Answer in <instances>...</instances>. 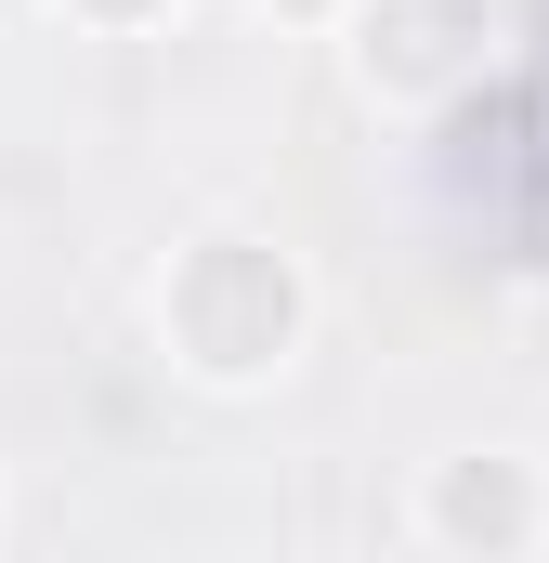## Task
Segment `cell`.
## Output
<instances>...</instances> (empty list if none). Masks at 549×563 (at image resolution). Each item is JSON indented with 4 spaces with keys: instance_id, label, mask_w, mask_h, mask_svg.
Segmentation results:
<instances>
[{
    "instance_id": "obj_3",
    "label": "cell",
    "mask_w": 549,
    "mask_h": 563,
    "mask_svg": "<svg viewBox=\"0 0 549 563\" xmlns=\"http://www.w3.org/2000/svg\"><path fill=\"white\" fill-rule=\"evenodd\" d=\"M406 538L432 563H549V459L537 445H445V459H418Z\"/></svg>"
},
{
    "instance_id": "obj_1",
    "label": "cell",
    "mask_w": 549,
    "mask_h": 563,
    "mask_svg": "<svg viewBox=\"0 0 549 563\" xmlns=\"http://www.w3.org/2000/svg\"><path fill=\"white\" fill-rule=\"evenodd\" d=\"M314 263L274 236L262 210H197L170 223L157 276H144V328H157V367L210 407H262L274 380L314 354Z\"/></svg>"
},
{
    "instance_id": "obj_2",
    "label": "cell",
    "mask_w": 549,
    "mask_h": 563,
    "mask_svg": "<svg viewBox=\"0 0 549 563\" xmlns=\"http://www.w3.org/2000/svg\"><path fill=\"white\" fill-rule=\"evenodd\" d=\"M340 92L367 106V119H458L484 79H497V53H511V0H354L340 13Z\"/></svg>"
},
{
    "instance_id": "obj_4",
    "label": "cell",
    "mask_w": 549,
    "mask_h": 563,
    "mask_svg": "<svg viewBox=\"0 0 549 563\" xmlns=\"http://www.w3.org/2000/svg\"><path fill=\"white\" fill-rule=\"evenodd\" d=\"M53 13H66L79 40H157V26H170L183 0H53Z\"/></svg>"
},
{
    "instance_id": "obj_5",
    "label": "cell",
    "mask_w": 549,
    "mask_h": 563,
    "mask_svg": "<svg viewBox=\"0 0 549 563\" xmlns=\"http://www.w3.org/2000/svg\"><path fill=\"white\" fill-rule=\"evenodd\" d=\"M236 13H262V26H288V40H340L354 0H236Z\"/></svg>"
}]
</instances>
